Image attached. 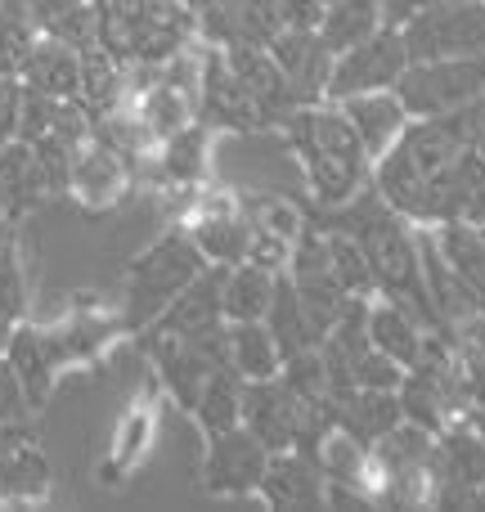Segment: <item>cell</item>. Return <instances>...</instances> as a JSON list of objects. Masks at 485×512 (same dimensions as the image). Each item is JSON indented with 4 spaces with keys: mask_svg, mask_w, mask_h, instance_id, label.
I'll use <instances>...</instances> for the list:
<instances>
[{
    "mask_svg": "<svg viewBox=\"0 0 485 512\" xmlns=\"http://www.w3.org/2000/svg\"><path fill=\"white\" fill-rule=\"evenodd\" d=\"M117 337H131L122 324V310H72L59 324H27L18 319L9 328L5 342V360L14 364V373L23 378L27 405L32 414H41L45 400L54 391V378L72 364H90L117 342Z\"/></svg>",
    "mask_w": 485,
    "mask_h": 512,
    "instance_id": "1",
    "label": "cell"
},
{
    "mask_svg": "<svg viewBox=\"0 0 485 512\" xmlns=\"http://www.w3.org/2000/svg\"><path fill=\"white\" fill-rule=\"evenodd\" d=\"M279 131H283V140H288V149L297 153L310 198H315V207H324V212L351 203L373 180L369 149L360 144L355 126L346 122V113L333 99L301 104Z\"/></svg>",
    "mask_w": 485,
    "mask_h": 512,
    "instance_id": "2",
    "label": "cell"
},
{
    "mask_svg": "<svg viewBox=\"0 0 485 512\" xmlns=\"http://www.w3.org/2000/svg\"><path fill=\"white\" fill-rule=\"evenodd\" d=\"M198 270H207L203 252L194 248L185 230H167L158 243H149L126 270V297H122V324L131 337H140L144 328H153L162 319V310L176 301V292L194 279Z\"/></svg>",
    "mask_w": 485,
    "mask_h": 512,
    "instance_id": "3",
    "label": "cell"
},
{
    "mask_svg": "<svg viewBox=\"0 0 485 512\" xmlns=\"http://www.w3.org/2000/svg\"><path fill=\"white\" fill-rule=\"evenodd\" d=\"M409 63L485 54V0H432L400 23Z\"/></svg>",
    "mask_w": 485,
    "mask_h": 512,
    "instance_id": "4",
    "label": "cell"
},
{
    "mask_svg": "<svg viewBox=\"0 0 485 512\" xmlns=\"http://www.w3.org/2000/svg\"><path fill=\"white\" fill-rule=\"evenodd\" d=\"M396 95H400V104L409 108V117L459 113V108L477 104L485 95V54L409 63L396 81Z\"/></svg>",
    "mask_w": 485,
    "mask_h": 512,
    "instance_id": "5",
    "label": "cell"
},
{
    "mask_svg": "<svg viewBox=\"0 0 485 512\" xmlns=\"http://www.w3.org/2000/svg\"><path fill=\"white\" fill-rule=\"evenodd\" d=\"M436 499L432 508H485V436L472 418L450 423L432 454Z\"/></svg>",
    "mask_w": 485,
    "mask_h": 512,
    "instance_id": "6",
    "label": "cell"
},
{
    "mask_svg": "<svg viewBox=\"0 0 485 512\" xmlns=\"http://www.w3.org/2000/svg\"><path fill=\"white\" fill-rule=\"evenodd\" d=\"M198 122L225 135H261L270 131L256 108V99L243 90V81L234 77L225 50L203 45L198 50Z\"/></svg>",
    "mask_w": 485,
    "mask_h": 512,
    "instance_id": "7",
    "label": "cell"
},
{
    "mask_svg": "<svg viewBox=\"0 0 485 512\" xmlns=\"http://www.w3.org/2000/svg\"><path fill=\"white\" fill-rule=\"evenodd\" d=\"M409 68V50H405V36L400 27H382L373 32L369 41L351 45L333 59V77H328V95L324 99H351L364 95V90H396L400 72Z\"/></svg>",
    "mask_w": 485,
    "mask_h": 512,
    "instance_id": "8",
    "label": "cell"
},
{
    "mask_svg": "<svg viewBox=\"0 0 485 512\" xmlns=\"http://www.w3.org/2000/svg\"><path fill=\"white\" fill-rule=\"evenodd\" d=\"M265 463H270V450L247 427L207 436V454H203L207 495H256L265 477Z\"/></svg>",
    "mask_w": 485,
    "mask_h": 512,
    "instance_id": "9",
    "label": "cell"
},
{
    "mask_svg": "<svg viewBox=\"0 0 485 512\" xmlns=\"http://www.w3.org/2000/svg\"><path fill=\"white\" fill-rule=\"evenodd\" d=\"M131 185H135L131 162H126L117 149H108L104 140H95V131L72 149L68 198H77L86 212H108V207H117Z\"/></svg>",
    "mask_w": 485,
    "mask_h": 512,
    "instance_id": "10",
    "label": "cell"
},
{
    "mask_svg": "<svg viewBox=\"0 0 485 512\" xmlns=\"http://www.w3.org/2000/svg\"><path fill=\"white\" fill-rule=\"evenodd\" d=\"M225 59H230L234 77L243 81V90L256 99V108H261V117H265L270 131H279V126L301 108L292 81L283 77V68L274 63V54L265 50V45H230Z\"/></svg>",
    "mask_w": 485,
    "mask_h": 512,
    "instance_id": "11",
    "label": "cell"
},
{
    "mask_svg": "<svg viewBox=\"0 0 485 512\" xmlns=\"http://www.w3.org/2000/svg\"><path fill=\"white\" fill-rule=\"evenodd\" d=\"M324 468H319L315 454L301 450H274L265 463L261 477V504L279 508V512H306V508H324Z\"/></svg>",
    "mask_w": 485,
    "mask_h": 512,
    "instance_id": "12",
    "label": "cell"
},
{
    "mask_svg": "<svg viewBox=\"0 0 485 512\" xmlns=\"http://www.w3.org/2000/svg\"><path fill=\"white\" fill-rule=\"evenodd\" d=\"M221 279H225L221 265H207V270H198L194 279H189L185 288L176 292V301L162 310V319L153 324V333H167V337H203V333H212V328H221V324H225ZM144 333H149V328H144Z\"/></svg>",
    "mask_w": 485,
    "mask_h": 512,
    "instance_id": "13",
    "label": "cell"
},
{
    "mask_svg": "<svg viewBox=\"0 0 485 512\" xmlns=\"http://www.w3.org/2000/svg\"><path fill=\"white\" fill-rule=\"evenodd\" d=\"M265 50L274 54V63L283 68V77L292 81L301 104H315L328 95V77H333V59L337 54L319 41V32H297V27H283Z\"/></svg>",
    "mask_w": 485,
    "mask_h": 512,
    "instance_id": "14",
    "label": "cell"
},
{
    "mask_svg": "<svg viewBox=\"0 0 485 512\" xmlns=\"http://www.w3.org/2000/svg\"><path fill=\"white\" fill-rule=\"evenodd\" d=\"M153 391H158V373L149 378V387L122 409L113 427V445H108V463L99 468L104 486H117L126 472H135L144 463V454L153 450V436H158V409H153Z\"/></svg>",
    "mask_w": 485,
    "mask_h": 512,
    "instance_id": "15",
    "label": "cell"
},
{
    "mask_svg": "<svg viewBox=\"0 0 485 512\" xmlns=\"http://www.w3.org/2000/svg\"><path fill=\"white\" fill-rule=\"evenodd\" d=\"M427 333H432V324L409 301L387 297V292H373L369 297V342L378 351H387L396 364H405V369L418 364Z\"/></svg>",
    "mask_w": 485,
    "mask_h": 512,
    "instance_id": "16",
    "label": "cell"
},
{
    "mask_svg": "<svg viewBox=\"0 0 485 512\" xmlns=\"http://www.w3.org/2000/svg\"><path fill=\"white\" fill-rule=\"evenodd\" d=\"M18 81L32 90H45L54 99H77L81 95V50L59 41V36L36 32L23 63H18Z\"/></svg>",
    "mask_w": 485,
    "mask_h": 512,
    "instance_id": "17",
    "label": "cell"
},
{
    "mask_svg": "<svg viewBox=\"0 0 485 512\" xmlns=\"http://www.w3.org/2000/svg\"><path fill=\"white\" fill-rule=\"evenodd\" d=\"M337 108L346 113V122L355 126L360 144L369 149V158L378 162L391 144L405 135V126L414 122L409 108L400 104L396 90H364V95H351V99H337Z\"/></svg>",
    "mask_w": 485,
    "mask_h": 512,
    "instance_id": "18",
    "label": "cell"
},
{
    "mask_svg": "<svg viewBox=\"0 0 485 512\" xmlns=\"http://www.w3.org/2000/svg\"><path fill=\"white\" fill-rule=\"evenodd\" d=\"M328 405H333V423L342 427V432H351L355 441H364V445H378L391 427L405 423L396 391L351 387V391H342V396H328Z\"/></svg>",
    "mask_w": 485,
    "mask_h": 512,
    "instance_id": "19",
    "label": "cell"
},
{
    "mask_svg": "<svg viewBox=\"0 0 485 512\" xmlns=\"http://www.w3.org/2000/svg\"><path fill=\"white\" fill-rule=\"evenodd\" d=\"M50 198L45 189V176H41V162H36V149L27 140H9L0 149V216L9 225H18L27 212Z\"/></svg>",
    "mask_w": 485,
    "mask_h": 512,
    "instance_id": "20",
    "label": "cell"
},
{
    "mask_svg": "<svg viewBox=\"0 0 485 512\" xmlns=\"http://www.w3.org/2000/svg\"><path fill=\"white\" fill-rule=\"evenodd\" d=\"M27 14H32L36 32L59 36L77 50L104 45V23H99L95 0H27Z\"/></svg>",
    "mask_w": 485,
    "mask_h": 512,
    "instance_id": "21",
    "label": "cell"
},
{
    "mask_svg": "<svg viewBox=\"0 0 485 512\" xmlns=\"http://www.w3.org/2000/svg\"><path fill=\"white\" fill-rule=\"evenodd\" d=\"M432 234H436V248H441L445 265L463 283V292L485 310V230H477L468 221H445Z\"/></svg>",
    "mask_w": 485,
    "mask_h": 512,
    "instance_id": "22",
    "label": "cell"
},
{
    "mask_svg": "<svg viewBox=\"0 0 485 512\" xmlns=\"http://www.w3.org/2000/svg\"><path fill=\"white\" fill-rule=\"evenodd\" d=\"M265 328L274 333V342H279L283 355H297V351H306V346L324 342V333H319V324L310 319V310L301 306V297H297V288H292L288 274L274 279V297H270V310H265Z\"/></svg>",
    "mask_w": 485,
    "mask_h": 512,
    "instance_id": "23",
    "label": "cell"
},
{
    "mask_svg": "<svg viewBox=\"0 0 485 512\" xmlns=\"http://www.w3.org/2000/svg\"><path fill=\"white\" fill-rule=\"evenodd\" d=\"M382 27H387L382 0H328L324 18H319V41L333 54H342V50H351V45L369 41Z\"/></svg>",
    "mask_w": 485,
    "mask_h": 512,
    "instance_id": "24",
    "label": "cell"
},
{
    "mask_svg": "<svg viewBox=\"0 0 485 512\" xmlns=\"http://www.w3.org/2000/svg\"><path fill=\"white\" fill-rule=\"evenodd\" d=\"M274 279L279 274L261 270L252 261H239L225 270L221 279V306H225V324H252V319H265L274 297Z\"/></svg>",
    "mask_w": 485,
    "mask_h": 512,
    "instance_id": "25",
    "label": "cell"
},
{
    "mask_svg": "<svg viewBox=\"0 0 485 512\" xmlns=\"http://www.w3.org/2000/svg\"><path fill=\"white\" fill-rule=\"evenodd\" d=\"M230 369L239 373L243 382L279 378L283 351H279V342H274V333L265 328V319H252V324H230Z\"/></svg>",
    "mask_w": 485,
    "mask_h": 512,
    "instance_id": "26",
    "label": "cell"
},
{
    "mask_svg": "<svg viewBox=\"0 0 485 512\" xmlns=\"http://www.w3.org/2000/svg\"><path fill=\"white\" fill-rule=\"evenodd\" d=\"M189 418L198 423L203 436H221V432H230V427H243V378L239 373L216 369L212 378H207L203 396L189 409Z\"/></svg>",
    "mask_w": 485,
    "mask_h": 512,
    "instance_id": "27",
    "label": "cell"
},
{
    "mask_svg": "<svg viewBox=\"0 0 485 512\" xmlns=\"http://www.w3.org/2000/svg\"><path fill=\"white\" fill-rule=\"evenodd\" d=\"M239 203H243L247 225H252L256 234H274V239L297 243L301 234L310 230V216L283 194H239Z\"/></svg>",
    "mask_w": 485,
    "mask_h": 512,
    "instance_id": "28",
    "label": "cell"
},
{
    "mask_svg": "<svg viewBox=\"0 0 485 512\" xmlns=\"http://www.w3.org/2000/svg\"><path fill=\"white\" fill-rule=\"evenodd\" d=\"M319 468H324V481H351V486H364V468H369V445L355 441L342 427H328L324 441L315 450Z\"/></svg>",
    "mask_w": 485,
    "mask_h": 512,
    "instance_id": "29",
    "label": "cell"
},
{
    "mask_svg": "<svg viewBox=\"0 0 485 512\" xmlns=\"http://www.w3.org/2000/svg\"><path fill=\"white\" fill-rule=\"evenodd\" d=\"M279 382L297 400H328V391H333V382H328L324 351H319V346H306V351H297V355H283Z\"/></svg>",
    "mask_w": 485,
    "mask_h": 512,
    "instance_id": "30",
    "label": "cell"
},
{
    "mask_svg": "<svg viewBox=\"0 0 485 512\" xmlns=\"http://www.w3.org/2000/svg\"><path fill=\"white\" fill-rule=\"evenodd\" d=\"M36 27L27 14V0H0V77H18L27 45H32Z\"/></svg>",
    "mask_w": 485,
    "mask_h": 512,
    "instance_id": "31",
    "label": "cell"
},
{
    "mask_svg": "<svg viewBox=\"0 0 485 512\" xmlns=\"http://www.w3.org/2000/svg\"><path fill=\"white\" fill-rule=\"evenodd\" d=\"M18 319H27V283L23 265H18V248L9 243L0 252V328H14Z\"/></svg>",
    "mask_w": 485,
    "mask_h": 512,
    "instance_id": "32",
    "label": "cell"
},
{
    "mask_svg": "<svg viewBox=\"0 0 485 512\" xmlns=\"http://www.w3.org/2000/svg\"><path fill=\"white\" fill-rule=\"evenodd\" d=\"M59 104L63 99L45 95V90L23 86V108H18V140L36 144L45 135H54V122H59Z\"/></svg>",
    "mask_w": 485,
    "mask_h": 512,
    "instance_id": "33",
    "label": "cell"
},
{
    "mask_svg": "<svg viewBox=\"0 0 485 512\" xmlns=\"http://www.w3.org/2000/svg\"><path fill=\"white\" fill-rule=\"evenodd\" d=\"M279 32V0H239V45H270Z\"/></svg>",
    "mask_w": 485,
    "mask_h": 512,
    "instance_id": "34",
    "label": "cell"
},
{
    "mask_svg": "<svg viewBox=\"0 0 485 512\" xmlns=\"http://www.w3.org/2000/svg\"><path fill=\"white\" fill-rule=\"evenodd\" d=\"M32 149H36V162H41V176H45L50 198H63L68 194V180H72V144L59 140V135H45V140H36Z\"/></svg>",
    "mask_w": 485,
    "mask_h": 512,
    "instance_id": "35",
    "label": "cell"
},
{
    "mask_svg": "<svg viewBox=\"0 0 485 512\" xmlns=\"http://www.w3.org/2000/svg\"><path fill=\"white\" fill-rule=\"evenodd\" d=\"M405 378V364H396L387 351L369 346L360 360L351 364V387H378V391H396Z\"/></svg>",
    "mask_w": 485,
    "mask_h": 512,
    "instance_id": "36",
    "label": "cell"
},
{
    "mask_svg": "<svg viewBox=\"0 0 485 512\" xmlns=\"http://www.w3.org/2000/svg\"><path fill=\"white\" fill-rule=\"evenodd\" d=\"M32 405H27V391H23V378L14 373V364L0 355V418L9 423H27Z\"/></svg>",
    "mask_w": 485,
    "mask_h": 512,
    "instance_id": "37",
    "label": "cell"
},
{
    "mask_svg": "<svg viewBox=\"0 0 485 512\" xmlns=\"http://www.w3.org/2000/svg\"><path fill=\"white\" fill-rule=\"evenodd\" d=\"M18 108H23V81L0 77V149L18 140Z\"/></svg>",
    "mask_w": 485,
    "mask_h": 512,
    "instance_id": "38",
    "label": "cell"
},
{
    "mask_svg": "<svg viewBox=\"0 0 485 512\" xmlns=\"http://www.w3.org/2000/svg\"><path fill=\"white\" fill-rule=\"evenodd\" d=\"M459 221L485 230V153H472V176H468V194H463V216Z\"/></svg>",
    "mask_w": 485,
    "mask_h": 512,
    "instance_id": "39",
    "label": "cell"
},
{
    "mask_svg": "<svg viewBox=\"0 0 485 512\" xmlns=\"http://www.w3.org/2000/svg\"><path fill=\"white\" fill-rule=\"evenodd\" d=\"M279 18L283 27H297V32H319L324 0H279Z\"/></svg>",
    "mask_w": 485,
    "mask_h": 512,
    "instance_id": "40",
    "label": "cell"
},
{
    "mask_svg": "<svg viewBox=\"0 0 485 512\" xmlns=\"http://www.w3.org/2000/svg\"><path fill=\"white\" fill-rule=\"evenodd\" d=\"M23 441H36L32 423H9V418H0V454L14 450V445H23Z\"/></svg>",
    "mask_w": 485,
    "mask_h": 512,
    "instance_id": "41",
    "label": "cell"
},
{
    "mask_svg": "<svg viewBox=\"0 0 485 512\" xmlns=\"http://www.w3.org/2000/svg\"><path fill=\"white\" fill-rule=\"evenodd\" d=\"M9 243H14V234H9V230H0V252H5Z\"/></svg>",
    "mask_w": 485,
    "mask_h": 512,
    "instance_id": "42",
    "label": "cell"
}]
</instances>
